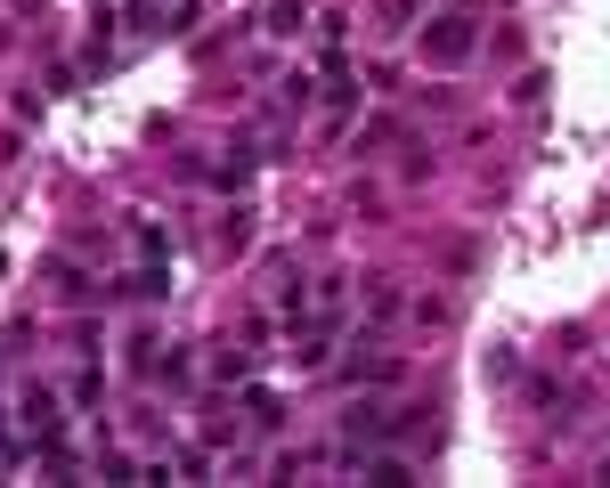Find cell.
Here are the masks:
<instances>
[{
  "label": "cell",
  "mask_w": 610,
  "mask_h": 488,
  "mask_svg": "<svg viewBox=\"0 0 610 488\" xmlns=\"http://www.w3.org/2000/svg\"><path fill=\"white\" fill-rule=\"evenodd\" d=\"M423 49H432V57H464V49H472V25H464V17H440V33L423 41Z\"/></svg>",
  "instance_id": "1"
}]
</instances>
